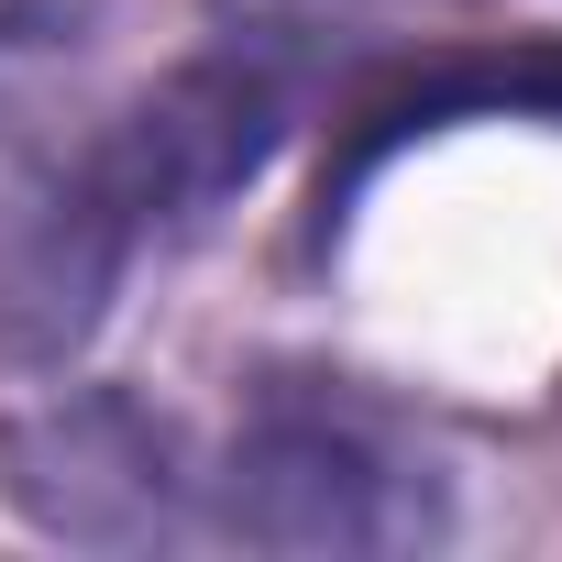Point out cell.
Returning a JSON list of instances; mask_svg holds the SVG:
<instances>
[{
  "mask_svg": "<svg viewBox=\"0 0 562 562\" xmlns=\"http://www.w3.org/2000/svg\"><path fill=\"white\" fill-rule=\"evenodd\" d=\"M288 133H299V56L232 34L133 89L122 111H100L34 177H12L0 188V364L89 353L122 288L188 232H210L221 199H243Z\"/></svg>",
  "mask_w": 562,
  "mask_h": 562,
  "instance_id": "obj_1",
  "label": "cell"
},
{
  "mask_svg": "<svg viewBox=\"0 0 562 562\" xmlns=\"http://www.w3.org/2000/svg\"><path fill=\"white\" fill-rule=\"evenodd\" d=\"M210 485V529L254 551H408L441 540V474L353 397L331 386H276L232 430Z\"/></svg>",
  "mask_w": 562,
  "mask_h": 562,
  "instance_id": "obj_2",
  "label": "cell"
},
{
  "mask_svg": "<svg viewBox=\"0 0 562 562\" xmlns=\"http://www.w3.org/2000/svg\"><path fill=\"white\" fill-rule=\"evenodd\" d=\"M0 496L34 529L89 540V551H155V540L210 529L199 474L177 463V441L111 386H78V397L0 430Z\"/></svg>",
  "mask_w": 562,
  "mask_h": 562,
  "instance_id": "obj_3",
  "label": "cell"
}]
</instances>
